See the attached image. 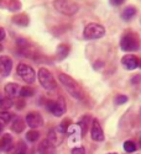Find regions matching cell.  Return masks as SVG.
<instances>
[{"instance_id": "cell-30", "label": "cell", "mask_w": 141, "mask_h": 154, "mask_svg": "<svg viewBox=\"0 0 141 154\" xmlns=\"http://www.w3.org/2000/svg\"><path fill=\"white\" fill-rule=\"evenodd\" d=\"M124 2H125V0H110V4H111V5H115V6H118V5H121Z\"/></svg>"}, {"instance_id": "cell-7", "label": "cell", "mask_w": 141, "mask_h": 154, "mask_svg": "<svg viewBox=\"0 0 141 154\" xmlns=\"http://www.w3.org/2000/svg\"><path fill=\"white\" fill-rule=\"evenodd\" d=\"M47 109L50 110L51 113H53L55 116L59 117L62 116L66 111V104H65V100L62 97H59L57 101H48L47 102Z\"/></svg>"}, {"instance_id": "cell-20", "label": "cell", "mask_w": 141, "mask_h": 154, "mask_svg": "<svg viewBox=\"0 0 141 154\" xmlns=\"http://www.w3.org/2000/svg\"><path fill=\"white\" fill-rule=\"evenodd\" d=\"M12 106V101L9 97H0V110L6 111Z\"/></svg>"}, {"instance_id": "cell-4", "label": "cell", "mask_w": 141, "mask_h": 154, "mask_svg": "<svg viewBox=\"0 0 141 154\" xmlns=\"http://www.w3.org/2000/svg\"><path fill=\"white\" fill-rule=\"evenodd\" d=\"M104 35H105L104 26L100 23H97V22L88 23L84 29V32H83V36L87 40H98V38H101Z\"/></svg>"}, {"instance_id": "cell-15", "label": "cell", "mask_w": 141, "mask_h": 154, "mask_svg": "<svg viewBox=\"0 0 141 154\" xmlns=\"http://www.w3.org/2000/svg\"><path fill=\"white\" fill-rule=\"evenodd\" d=\"M137 14V9L135 6H126L124 10H123V14H121V17L123 20L125 21H130L131 19H134Z\"/></svg>"}, {"instance_id": "cell-18", "label": "cell", "mask_w": 141, "mask_h": 154, "mask_svg": "<svg viewBox=\"0 0 141 154\" xmlns=\"http://www.w3.org/2000/svg\"><path fill=\"white\" fill-rule=\"evenodd\" d=\"M52 147L53 146L48 142V139H45L38 144V152H40V154H50V152L52 150Z\"/></svg>"}, {"instance_id": "cell-21", "label": "cell", "mask_w": 141, "mask_h": 154, "mask_svg": "<svg viewBox=\"0 0 141 154\" xmlns=\"http://www.w3.org/2000/svg\"><path fill=\"white\" fill-rule=\"evenodd\" d=\"M89 121H91V117L89 116H84L81 121H79V126H81V130H82V134L84 136L85 133H87V131H88V123H89Z\"/></svg>"}, {"instance_id": "cell-12", "label": "cell", "mask_w": 141, "mask_h": 154, "mask_svg": "<svg viewBox=\"0 0 141 154\" xmlns=\"http://www.w3.org/2000/svg\"><path fill=\"white\" fill-rule=\"evenodd\" d=\"M11 21L18 26H29L30 23V19L26 14H15L11 17Z\"/></svg>"}, {"instance_id": "cell-3", "label": "cell", "mask_w": 141, "mask_h": 154, "mask_svg": "<svg viewBox=\"0 0 141 154\" xmlns=\"http://www.w3.org/2000/svg\"><path fill=\"white\" fill-rule=\"evenodd\" d=\"M53 8L66 16H73L79 10L78 4L71 2V0H53Z\"/></svg>"}, {"instance_id": "cell-35", "label": "cell", "mask_w": 141, "mask_h": 154, "mask_svg": "<svg viewBox=\"0 0 141 154\" xmlns=\"http://www.w3.org/2000/svg\"><path fill=\"white\" fill-rule=\"evenodd\" d=\"M2 131H3V125L0 123V133H2Z\"/></svg>"}, {"instance_id": "cell-31", "label": "cell", "mask_w": 141, "mask_h": 154, "mask_svg": "<svg viewBox=\"0 0 141 154\" xmlns=\"http://www.w3.org/2000/svg\"><path fill=\"white\" fill-rule=\"evenodd\" d=\"M140 80H141V75H136V76H134V78L131 79V82H133L134 84H139Z\"/></svg>"}, {"instance_id": "cell-36", "label": "cell", "mask_w": 141, "mask_h": 154, "mask_svg": "<svg viewBox=\"0 0 141 154\" xmlns=\"http://www.w3.org/2000/svg\"><path fill=\"white\" fill-rule=\"evenodd\" d=\"M3 51V46H2V43H0V52H2Z\"/></svg>"}, {"instance_id": "cell-23", "label": "cell", "mask_w": 141, "mask_h": 154, "mask_svg": "<svg viewBox=\"0 0 141 154\" xmlns=\"http://www.w3.org/2000/svg\"><path fill=\"white\" fill-rule=\"evenodd\" d=\"M35 93V90L31 88V86H24L20 89V95L24 96V97H27V96H32Z\"/></svg>"}, {"instance_id": "cell-1", "label": "cell", "mask_w": 141, "mask_h": 154, "mask_svg": "<svg viewBox=\"0 0 141 154\" xmlns=\"http://www.w3.org/2000/svg\"><path fill=\"white\" fill-rule=\"evenodd\" d=\"M58 79L61 82V84L65 86V89L69 93L71 96H73L74 99L77 100H82L83 99V90H82V88L79 86V84L77 83L72 76L65 74V73H61L58 75Z\"/></svg>"}, {"instance_id": "cell-29", "label": "cell", "mask_w": 141, "mask_h": 154, "mask_svg": "<svg viewBox=\"0 0 141 154\" xmlns=\"http://www.w3.org/2000/svg\"><path fill=\"white\" fill-rule=\"evenodd\" d=\"M72 154H85V150H84V148H82V147L74 148V149H72Z\"/></svg>"}, {"instance_id": "cell-26", "label": "cell", "mask_w": 141, "mask_h": 154, "mask_svg": "<svg viewBox=\"0 0 141 154\" xmlns=\"http://www.w3.org/2000/svg\"><path fill=\"white\" fill-rule=\"evenodd\" d=\"M124 149L127 153H134L136 150V146H135V143L133 142V140H126V142L124 143Z\"/></svg>"}, {"instance_id": "cell-19", "label": "cell", "mask_w": 141, "mask_h": 154, "mask_svg": "<svg viewBox=\"0 0 141 154\" xmlns=\"http://www.w3.org/2000/svg\"><path fill=\"white\" fill-rule=\"evenodd\" d=\"M6 9H9L10 11H19L21 9V3L20 0H9Z\"/></svg>"}, {"instance_id": "cell-16", "label": "cell", "mask_w": 141, "mask_h": 154, "mask_svg": "<svg viewBox=\"0 0 141 154\" xmlns=\"http://www.w3.org/2000/svg\"><path fill=\"white\" fill-rule=\"evenodd\" d=\"M71 51V46L67 45V43H61L58 47H57V57L58 59H65L68 53Z\"/></svg>"}, {"instance_id": "cell-6", "label": "cell", "mask_w": 141, "mask_h": 154, "mask_svg": "<svg viewBox=\"0 0 141 154\" xmlns=\"http://www.w3.org/2000/svg\"><path fill=\"white\" fill-rule=\"evenodd\" d=\"M16 72L19 74V76L26 83H34L35 82V78H36V73L32 67L27 66V64H19L18 68H16Z\"/></svg>"}, {"instance_id": "cell-34", "label": "cell", "mask_w": 141, "mask_h": 154, "mask_svg": "<svg viewBox=\"0 0 141 154\" xmlns=\"http://www.w3.org/2000/svg\"><path fill=\"white\" fill-rule=\"evenodd\" d=\"M9 0H0V8H6Z\"/></svg>"}, {"instance_id": "cell-11", "label": "cell", "mask_w": 141, "mask_h": 154, "mask_svg": "<svg viewBox=\"0 0 141 154\" xmlns=\"http://www.w3.org/2000/svg\"><path fill=\"white\" fill-rule=\"evenodd\" d=\"M12 68V60L8 56H0V69L3 75H8Z\"/></svg>"}, {"instance_id": "cell-37", "label": "cell", "mask_w": 141, "mask_h": 154, "mask_svg": "<svg viewBox=\"0 0 141 154\" xmlns=\"http://www.w3.org/2000/svg\"><path fill=\"white\" fill-rule=\"evenodd\" d=\"M110 154H117V153H110Z\"/></svg>"}, {"instance_id": "cell-33", "label": "cell", "mask_w": 141, "mask_h": 154, "mask_svg": "<svg viewBox=\"0 0 141 154\" xmlns=\"http://www.w3.org/2000/svg\"><path fill=\"white\" fill-rule=\"evenodd\" d=\"M103 66H104V63H101V60H97V63L94 64V68L98 69L99 67H103Z\"/></svg>"}, {"instance_id": "cell-32", "label": "cell", "mask_w": 141, "mask_h": 154, "mask_svg": "<svg viewBox=\"0 0 141 154\" xmlns=\"http://www.w3.org/2000/svg\"><path fill=\"white\" fill-rule=\"evenodd\" d=\"M5 38V30L3 27H0V41H3Z\"/></svg>"}, {"instance_id": "cell-8", "label": "cell", "mask_w": 141, "mask_h": 154, "mask_svg": "<svg viewBox=\"0 0 141 154\" xmlns=\"http://www.w3.org/2000/svg\"><path fill=\"white\" fill-rule=\"evenodd\" d=\"M121 63L123 66L127 69V70H134L137 67H141V59L139 57H136L135 54H126L121 58Z\"/></svg>"}, {"instance_id": "cell-9", "label": "cell", "mask_w": 141, "mask_h": 154, "mask_svg": "<svg viewBox=\"0 0 141 154\" xmlns=\"http://www.w3.org/2000/svg\"><path fill=\"white\" fill-rule=\"evenodd\" d=\"M26 123L31 127V128H38V127H41L43 125V119L42 116L38 112H30L27 113V116H26Z\"/></svg>"}, {"instance_id": "cell-22", "label": "cell", "mask_w": 141, "mask_h": 154, "mask_svg": "<svg viewBox=\"0 0 141 154\" xmlns=\"http://www.w3.org/2000/svg\"><path fill=\"white\" fill-rule=\"evenodd\" d=\"M12 117H14V115L11 112H0V123H8L11 121Z\"/></svg>"}, {"instance_id": "cell-24", "label": "cell", "mask_w": 141, "mask_h": 154, "mask_svg": "<svg viewBox=\"0 0 141 154\" xmlns=\"http://www.w3.org/2000/svg\"><path fill=\"white\" fill-rule=\"evenodd\" d=\"M38 137H40V133H38L37 131H35V130H31L26 133V139L29 140V142H36V140L38 139Z\"/></svg>"}, {"instance_id": "cell-13", "label": "cell", "mask_w": 141, "mask_h": 154, "mask_svg": "<svg viewBox=\"0 0 141 154\" xmlns=\"http://www.w3.org/2000/svg\"><path fill=\"white\" fill-rule=\"evenodd\" d=\"M20 86L15 83H9L5 85L4 90H5V94L9 96V97H16L18 95H20Z\"/></svg>"}, {"instance_id": "cell-25", "label": "cell", "mask_w": 141, "mask_h": 154, "mask_svg": "<svg viewBox=\"0 0 141 154\" xmlns=\"http://www.w3.org/2000/svg\"><path fill=\"white\" fill-rule=\"evenodd\" d=\"M27 152V147L25 142H19L15 147V154H26Z\"/></svg>"}, {"instance_id": "cell-10", "label": "cell", "mask_w": 141, "mask_h": 154, "mask_svg": "<svg viewBox=\"0 0 141 154\" xmlns=\"http://www.w3.org/2000/svg\"><path fill=\"white\" fill-rule=\"evenodd\" d=\"M91 134L92 138L95 140V142H101L104 139V133L103 130H101V126L99 123V121L97 119H94L92 121V127H91Z\"/></svg>"}, {"instance_id": "cell-27", "label": "cell", "mask_w": 141, "mask_h": 154, "mask_svg": "<svg viewBox=\"0 0 141 154\" xmlns=\"http://www.w3.org/2000/svg\"><path fill=\"white\" fill-rule=\"evenodd\" d=\"M115 102H117L118 105H123L125 102H127V96L126 95H118L115 97Z\"/></svg>"}, {"instance_id": "cell-5", "label": "cell", "mask_w": 141, "mask_h": 154, "mask_svg": "<svg viewBox=\"0 0 141 154\" xmlns=\"http://www.w3.org/2000/svg\"><path fill=\"white\" fill-rule=\"evenodd\" d=\"M38 82H40L42 88L46 89V90H53V89H56V86H57L52 73L46 68H41L38 70Z\"/></svg>"}, {"instance_id": "cell-2", "label": "cell", "mask_w": 141, "mask_h": 154, "mask_svg": "<svg viewBox=\"0 0 141 154\" xmlns=\"http://www.w3.org/2000/svg\"><path fill=\"white\" fill-rule=\"evenodd\" d=\"M120 48L124 52H136L140 48V37L134 31H126L120 38Z\"/></svg>"}, {"instance_id": "cell-17", "label": "cell", "mask_w": 141, "mask_h": 154, "mask_svg": "<svg viewBox=\"0 0 141 154\" xmlns=\"http://www.w3.org/2000/svg\"><path fill=\"white\" fill-rule=\"evenodd\" d=\"M11 130L14 131V132H16V133L22 132L25 130V122H24V120L20 119V117L19 119H15L14 122H12V125H11Z\"/></svg>"}, {"instance_id": "cell-14", "label": "cell", "mask_w": 141, "mask_h": 154, "mask_svg": "<svg viewBox=\"0 0 141 154\" xmlns=\"http://www.w3.org/2000/svg\"><path fill=\"white\" fill-rule=\"evenodd\" d=\"M12 148V138L9 134H4L0 138V150L2 152H9Z\"/></svg>"}, {"instance_id": "cell-28", "label": "cell", "mask_w": 141, "mask_h": 154, "mask_svg": "<svg viewBox=\"0 0 141 154\" xmlns=\"http://www.w3.org/2000/svg\"><path fill=\"white\" fill-rule=\"evenodd\" d=\"M68 126H69V120H65V121H63V122L61 123V126H59V131H61L62 133L67 132Z\"/></svg>"}]
</instances>
